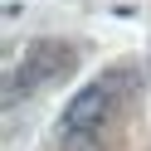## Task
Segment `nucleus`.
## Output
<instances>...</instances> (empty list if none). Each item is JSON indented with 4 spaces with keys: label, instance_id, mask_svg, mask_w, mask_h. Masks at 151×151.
<instances>
[{
    "label": "nucleus",
    "instance_id": "obj_1",
    "mask_svg": "<svg viewBox=\"0 0 151 151\" xmlns=\"http://www.w3.org/2000/svg\"><path fill=\"white\" fill-rule=\"evenodd\" d=\"M117 102H122V73H98L59 112V132H107Z\"/></svg>",
    "mask_w": 151,
    "mask_h": 151
},
{
    "label": "nucleus",
    "instance_id": "obj_2",
    "mask_svg": "<svg viewBox=\"0 0 151 151\" xmlns=\"http://www.w3.org/2000/svg\"><path fill=\"white\" fill-rule=\"evenodd\" d=\"M73 63V49L68 44H59V39H39V44H29L24 49V59L10 68V88H5V102H20V98H29V93H39V88H49L54 78H63V68Z\"/></svg>",
    "mask_w": 151,
    "mask_h": 151
},
{
    "label": "nucleus",
    "instance_id": "obj_3",
    "mask_svg": "<svg viewBox=\"0 0 151 151\" xmlns=\"http://www.w3.org/2000/svg\"><path fill=\"white\" fill-rule=\"evenodd\" d=\"M59 151H107V132H59Z\"/></svg>",
    "mask_w": 151,
    "mask_h": 151
}]
</instances>
